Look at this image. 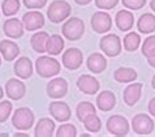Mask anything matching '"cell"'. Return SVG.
I'll list each match as a JSON object with an SVG mask.
<instances>
[{"label":"cell","instance_id":"obj_10","mask_svg":"<svg viewBox=\"0 0 155 137\" xmlns=\"http://www.w3.org/2000/svg\"><path fill=\"white\" fill-rule=\"evenodd\" d=\"M90 25L97 34H106L112 28V18L107 12L99 11L93 15L91 20H90Z\"/></svg>","mask_w":155,"mask_h":137},{"label":"cell","instance_id":"obj_13","mask_svg":"<svg viewBox=\"0 0 155 137\" xmlns=\"http://www.w3.org/2000/svg\"><path fill=\"white\" fill-rule=\"evenodd\" d=\"M76 85L78 88V90L86 94V95H94L101 89V84H99L98 79L91 75H81L77 79Z\"/></svg>","mask_w":155,"mask_h":137},{"label":"cell","instance_id":"obj_22","mask_svg":"<svg viewBox=\"0 0 155 137\" xmlns=\"http://www.w3.org/2000/svg\"><path fill=\"white\" fill-rule=\"evenodd\" d=\"M97 109L102 112H108L116 106V95L111 90H103L97 97Z\"/></svg>","mask_w":155,"mask_h":137},{"label":"cell","instance_id":"obj_3","mask_svg":"<svg viewBox=\"0 0 155 137\" xmlns=\"http://www.w3.org/2000/svg\"><path fill=\"white\" fill-rule=\"evenodd\" d=\"M61 34L65 39L71 42L80 41L85 34V24L80 17H69L64 21L61 26Z\"/></svg>","mask_w":155,"mask_h":137},{"label":"cell","instance_id":"obj_23","mask_svg":"<svg viewBox=\"0 0 155 137\" xmlns=\"http://www.w3.org/2000/svg\"><path fill=\"white\" fill-rule=\"evenodd\" d=\"M137 30L141 34H153L155 32V15L143 13L137 20Z\"/></svg>","mask_w":155,"mask_h":137},{"label":"cell","instance_id":"obj_15","mask_svg":"<svg viewBox=\"0 0 155 137\" xmlns=\"http://www.w3.org/2000/svg\"><path fill=\"white\" fill-rule=\"evenodd\" d=\"M4 90H5L7 97L12 101H20L22 99L26 94V86L25 84L21 81V79H9L5 82V86H4Z\"/></svg>","mask_w":155,"mask_h":137},{"label":"cell","instance_id":"obj_28","mask_svg":"<svg viewBox=\"0 0 155 137\" xmlns=\"http://www.w3.org/2000/svg\"><path fill=\"white\" fill-rule=\"evenodd\" d=\"M123 47L128 52L137 51L141 47V35L136 32H129L123 39Z\"/></svg>","mask_w":155,"mask_h":137},{"label":"cell","instance_id":"obj_14","mask_svg":"<svg viewBox=\"0 0 155 137\" xmlns=\"http://www.w3.org/2000/svg\"><path fill=\"white\" fill-rule=\"evenodd\" d=\"M3 32L9 39H18L24 35L25 32L22 20L17 18V17H8L3 24Z\"/></svg>","mask_w":155,"mask_h":137},{"label":"cell","instance_id":"obj_39","mask_svg":"<svg viewBox=\"0 0 155 137\" xmlns=\"http://www.w3.org/2000/svg\"><path fill=\"white\" fill-rule=\"evenodd\" d=\"M93 0H74L76 4H78V5H87V4H90Z\"/></svg>","mask_w":155,"mask_h":137},{"label":"cell","instance_id":"obj_2","mask_svg":"<svg viewBox=\"0 0 155 137\" xmlns=\"http://www.w3.org/2000/svg\"><path fill=\"white\" fill-rule=\"evenodd\" d=\"M72 13L71 4L65 0H54L47 8V17L52 24H60L69 18Z\"/></svg>","mask_w":155,"mask_h":137},{"label":"cell","instance_id":"obj_21","mask_svg":"<svg viewBox=\"0 0 155 137\" xmlns=\"http://www.w3.org/2000/svg\"><path fill=\"white\" fill-rule=\"evenodd\" d=\"M115 24L120 32H129L134 26V15L129 9L119 11L115 16Z\"/></svg>","mask_w":155,"mask_h":137},{"label":"cell","instance_id":"obj_18","mask_svg":"<svg viewBox=\"0 0 155 137\" xmlns=\"http://www.w3.org/2000/svg\"><path fill=\"white\" fill-rule=\"evenodd\" d=\"M0 55L4 60L7 62H13L20 56V46L16 42L8 39L0 41Z\"/></svg>","mask_w":155,"mask_h":137},{"label":"cell","instance_id":"obj_12","mask_svg":"<svg viewBox=\"0 0 155 137\" xmlns=\"http://www.w3.org/2000/svg\"><path fill=\"white\" fill-rule=\"evenodd\" d=\"M21 20H22L25 30H28V32H38L39 29L45 26V22H46L45 16L38 9H33V11L26 12Z\"/></svg>","mask_w":155,"mask_h":137},{"label":"cell","instance_id":"obj_27","mask_svg":"<svg viewBox=\"0 0 155 137\" xmlns=\"http://www.w3.org/2000/svg\"><path fill=\"white\" fill-rule=\"evenodd\" d=\"M97 110H98L97 106H94L91 102L82 101V102H80V103L77 105V107H76V116L81 123H82L85 119L89 116V115L97 114Z\"/></svg>","mask_w":155,"mask_h":137},{"label":"cell","instance_id":"obj_45","mask_svg":"<svg viewBox=\"0 0 155 137\" xmlns=\"http://www.w3.org/2000/svg\"><path fill=\"white\" fill-rule=\"evenodd\" d=\"M0 16H2V11H0Z\"/></svg>","mask_w":155,"mask_h":137},{"label":"cell","instance_id":"obj_9","mask_svg":"<svg viewBox=\"0 0 155 137\" xmlns=\"http://www.w3.org/2000/svg\"><path fill=\"white\" fill-rule=\"evenodd\" d=\"M63 67H65L68 71H77L84 63V54L77 47H71L64 51L61 56Z\"/></svg>","mask_w":155,"mask_h":137},{"label":"cell","instance_id":"obj_7","mask_svg":"<svg viewBox=\"0 0 155 137\" xmlns=\"http://www.w3.org/2000/svg\"><path fill=\"white\" fill-rule=\"evenodd\" d=\"M154 120L147 114H137L132 119V129L140 136H147L154 131Z\"/></svg>","mask_w":155,"mask_h":137},{"label":"cell","instance_id":"obj_36","mask_svg":"<svg viewBox=\"0 0 155 137\" xmlns=\"http://www.w3.org/2000/svg\"><path fill=\"white\" fill-rule=\"evenodd\" d=\"M22 4L28 9H42L47 4V0H22Z\"/></svg>","mask_w":155,"mask_h":137},{"label":"cell","instance_id":"obj_35","mask_svg":"<svg viewBox=\"0 0 155 137\" xmlns=\"http://www.w3.org/2000/svg\"><path fill=\"white\" fill-rule=\"evenodd\" d=\"M95 2V7L102 11H110L117 5L120 0H94Z\"/></svg>","mask_w":155,"mask_h":137},{"label":"cell","instance_id":"obj_44","mask_svg":"<svg viewBox=\"0 0 155 137\" xmlns=\"http://www.w3.org/2000/svg\"><path fill=\"white\" fill-rule=\"evenodd\" d=\"M0 65H2V55H0Z\"/></svg>","mask_w":155,"mask_h":137},{"label":"cell","instance_id":"obj_6","mask_svg":"<svg viewBox=\"0 0 155 137\" xmlns=\"http://www.w3.org/2000/svg\"><path fill=\"white\" fill-rule=\"evenodd\" d=\"M106 129L108 131L110 135L123 137L128 135L129 129H130V124L127 120V118H124L123 115H112V116L107 119Z\"/></svg>","mask_w":155,"mask_h":137},{"label":"cell","instance_id":"obj_29","mask_svg":"<svg viewBox=\"0 0 155 137\" xmlns=\"http://www.w3.org/2000/svg\"><path fill=\"white\" fill-rule=\"evenodd\" d=\"M82 124H84L85 129L89 133H97V132H99L102 128V120L97 114L89 115V116L82 122Z\"/></svg>","mask_w":155,"mask_h":137},{"label":"cell","instance_id":"obj_32","mask_svg":"<svg viewBox=\"0 0 155 137\" xmlns=\"http://www.w3.org/2000/svg\"><path fill=\"white\" fill-rule=\"evenodd\" d=\"M12 111H13V105H12L11 101L8 99L0 101V124L5 123L9 119V116L12 115Z\"/></svg>","mask_w":155,"mask_h":137},{"label":"cell","instance_id":"obj_37","mask_svg":"<svg viewBox=\"0 0 155 137\" xmlns=\"http://www.w3.org/2000/svg\"><path fill=\"white\" fill-rule=\"evenodd\" d=\"M147 110H149V114L155 118V97L150 99L149 105H147Z\"/></svg>","mask_w":155,"mask_h":137},{"label":"cell","instance_id":"obj_25","mask_svg":"<svg viewBox=\"0 0 155 137\" xmlns=\"http://www.w3.org/2000/svg\"><path fill=\"white\" fill-rule=\"evenodd\" d=\"M64 38L59 34H52L48 37L47 39V45H46V52L51 55V56H56L60 55L61 51L64 50Z\"/></svg>","mask_w":155,"mask_h":137},{"label":"cell","instance_id":"obj_11","mask_svg":"<svg viewBox=\"0 0 155 137\" xmlns=\"http://www.w3.org/2000/svg\"><path fill=\"white\" fill-rule=\"evenodd\" d=\"M48 112L51 114L55 120H58L60 123H65L71 119L72 116V110L69 105L64 101H59V99H55L50 103L48 106Z\"/></svg>","mask_w":155,"mask_h":137},{"label":"cell","instance_id":"obj_31","mask_svg":"<svg viewBox=\"0 0 155 137\" xmlns=\"http://www.w3.org/2000/svg\"><path fill=\"white\" fill-rule=\"evenodd\" d=\"M55 135L58 137H76L77 136V128L72 123H63L59 128H56Z\"/></svg>","mask_w":155,"mask_h":137},{"label":"cell","instance_id":"obj_34","mask_svg":"<svg viewBox=\"0 0 155 137\" xmlns=\"http://www.w3.org/2000/svg\"><path fill=\"white\" fill-rule=\"evenodd\" d=\"M147 0H121L123 5L129 11H138L145 7Z\"/></svg>","mask_w":155,"mask_h":137},{"label":"cell","instance_id":"obj_33","mask_svg":"<svg viewBox=\"0 0 155 137\" xmlns=\"http://www.w3.org/2000/svg\"><path fill=\"white\" fill-rule=\"evenodd\" d=\"M153 50H155V35H149L147 38H145L143 42H142V46H141L142 55L146 58Z\"/></svg>","mask_w":155,"mask_h":137},{"label":"cell","instance_id":"obj_38","mask_svg":"<svg viewBox=\"0 0 155 137\" xmlns=\"http://www.w3.org/2000/svg\"><path fill=\"white\" fill-rule=\"evenodd\" d=\"M146 59H147L149 65H151L153 68H155V50H153L151 52H150L147 56H146Z\"/></svg>","mask_w":155,"mask_h":137},{"label":"cell","instance_id":"obj_24","mask_svg":"<svg viewBox=\"0 0 155 137\" xmlns=\"http://www.w3.org/2000/svg\"><path fill=\"white\" fill-rule=\"evenodd\" d=\"M137 71L129 67H120L114 72V80L120 84H130L137 80Z\"/></svg>","mask_w":155,"mask_h":137},{"label":"cell","instance_id":"obj_26","mask_svg":"<svg viewBox=\"0 0 155 137\" xmlns=\"http://www.w3.org/2000/svg\"><path fill=\"white\" fill-rule=\"evenodd\" d=\"M48 37L50 35L47 32H41V30L35 32L31 35V38H30V46H31V48L38 54H45Z\"/></svg>","mask_w":155,"mask_h":137},{"label":"cell","instance_id":"obj_17","mask_svg":"<svg viewBox=\"0 0 155 137\" xmlns=\"http://www.w3.org/2000/svg\"><path fill=\"white\" fill-rule=\"evenodd\" d=\"M142 88L143 85L141 82H130L128 86L124 89L123 92V101L127 106H134L137 102L140 101L141 98V94H142Z\"/></svg>","mask_w":155,"mask_h":137},{"label":"cell","instance_id":"obj_41","mask_svg":"<svg viewBox=\"0 0 155 137\" xmlns=\"http://www.w3.org/2000/svg\"><path fill=\"white\" fill-rule=\"evenodd\" d=\"M149 5H150V9H151L154 13H155V0H150V4H149Z\"/></svg>","mask_w":155,"mask_h":137},{"label":"cell","instance_id":"obj_1","mask_svg":"<svg viewBox=\"0 0 155 137\" xmlns=\"http://www.w3.org/2000/svg\"><path fill=\"white\" fill-rule=\"evenodd\" d=\"M34 68H35V72L39 75L42 79H51V77H55L60 73V69H61V65H60V62L58 59H55L54 56H39L34 63Z\"/></svg>","mask_w":155,"mask_h":137},{"label":"cell","instance_id":"obj_4","mask_svg":"<svg viewBox=\"0 0 155 137\" xmlns=\"http://www.w3.org/2000/svg\"><path fill=\"white\" fill-rule=\"evenodd\" d=\"M11 123L17 131H29L35 123V115L29 107H20L12 115Z\"/></svg>","mask_w":155,"mask_h":137},{"label":"cell","instance_id":"obj_30","mask_svg":"<svg viewBox=\"0 0 155 137\" xmlns=\"http://www.w3.org/2000/svg\"><path fill=\"white\" fill-rule=\"evenodd\" d=\"M21 8L20 0H3L2 3V13L5 17H13Z\"/></svg>","mask_w":155,"mask_h":137},{"label":"cell","instance_id":"obj_20","mask_svg":"<svg viewBox=\"0 0 155 137\" xmlns=\"http://www.w3.org/2000/svg\"><path fill=\"white\" fill-rule=\"evenodd\" d=\"M56 125L55 122L50 118H42L37 122L34 127V136L35 137H51L55 135Z\"/></svg>","mask_w":155,"mask_h":137},{"label":"cell","instance_id":"obj_43","mask_svg":"<svg viewBox=\"0 0 155 137\" xmlns=\"http://www.w3.org/2000/svg\"><path fill=\"white\" fill-rule=\"evenodd\" d=\"M151 86L155 89V75H154V77H153V80H151Z\"/></svg>","mask_w":155,"mask_h":137},{"label":"cell","instance_id":"obj_5","mask_svg":"<svg viewBox=\"0 0 155 137\" xmlns=\"http://www.w3.org/2000/svg\"><path fill=\"white\" fill-rule=\"evenodd\" d=\"M99 48L106 56L116 58L123 51V41L116 34H106L99 41Z\"/></svg>","mask_w":155,"mask_h":137},{"label":"cell","instance_id":"obj_16","mask_svg":"<svg viewBox=\"0 0 155 137\" xmlns=\"http://www.w3.org/2000/svg\"><path fill=\"white\" fill-rule=\"evenodd\" d=\"M13 72L17 77L21 80H28L33 76L34 72V65L31 59L28 56H20L16 59L15 65H13Z\"/></svg>","mask_w":155,"mask_h":137},{"label":"cell","instance_id":"obj_19","mask_svg":"<svg viewBox=\"0 0 155 137\" xmlns=\"http://www.w3.org/2000/svg\"><path fill=\"white\" fill-rule=\"evenodd\" d=\"M86 67L94 75H99L107 68V58L104 54L93 52L86 60Z\"/></svg>","mask_w":155,"mask_h":137},{"label":"cell","instance_id":"obj_42","mask_svg":"<svg viewBox=\"0 0 155 137\" xmlns=\"http://www.w3.org/2000/svg\"><path fill=\"white\" fill-rule=\"evenodd\" d=\"M4 94H5V90H4V89L0 86V101H2L3 98H4Z\"/></svg>","mask_w":155,"mask_h":137},{"label":"cell","instance_id":"obj_8","mask_svg":"<svg viewBox=\"0 0 155 137\" xmlns=\"http://www.w3.org/2000/svg\"><path fill=\"white\" fill-rule=\"evenodd\" d=\"M47 95L52 99H61L68 93V82L63 77H52L46 85Z\"/></svg>","mask_w":155,"mask_h":137},{"label":"cell","instance_id":"obj_40","mask_svg":"<svg viewBox=\"0 0 155 137\" xmlns=\"http://www.w3.org/2000/svg\"><path fill=\"white\" fill-rule=\"evenodd\" d=\"M13 136H16V137H28L29 135H28L25 131H17Z\"/></svg>","mask_w":155,"mask_h":137}]
</instances>
